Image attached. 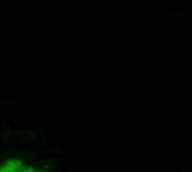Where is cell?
I'll return each mask as SVG.
<instances>
[{
    "label": "cell",
    "instance_id": "1",
    "mask_svg": "<svg viewBox=\"0 0 192 172\" xmlns=\"http://www.w3.org/2000/svg\"><path fill=\"white\" fill-rule=\"evenodd\" d=\"M0 172H45L23 159H10L0 166Z\"/></svg>",
    "mask_w": 192,
    "mask_h": 172
}]
</instances>
